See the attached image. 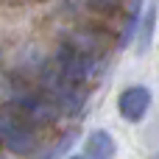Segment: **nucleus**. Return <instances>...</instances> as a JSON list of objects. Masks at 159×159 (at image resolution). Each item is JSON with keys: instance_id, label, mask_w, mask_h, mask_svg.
<instances>
[{"instance_id": "nucleus-1", "label": "nucleus", "mask_w": 159, "mask_h": 159, "mask_svg": "<svg viewBox=\"0 0 159 159\" xmlns=\"http://www.w3.org/2000/svg\"><path fill=\"white\" fill-rule=\"evenodd\" d=\"M0 143L17 154H31L36 148V126L22 117L14 106L0 112Z\"/></svg>"}, {"instance_id": "nucleus-2", "label": "nucleus", "mask_w": 159, "mask_h": 159, "mask_svg": "<svg viewBox=\"0 0 159 159\" xmlns=\"http://www.w3.org/2000/svg\"><path fill=\"white\" fill-rule=\"evenodd\" d=\"M11 106L22 117H28L34 126H50V123H56V117L61 112L59 103L50 95H39V92H31L25 87H20V89L11 92Z\"/></svg>"}, {"instance_id": "nucleus-3", "label": "nucleus", "mask_w": 159, "mask_h": 159, "mask_svg": "<svg viewBox=\"0 0 159 159\" xmlns=\"http://www.w3.org/2000/svg\"><path fill=\"white\" fill-rule=\"evenodd\" d=\"M42 84H45L48 95H50V98L59 103V109H64V112H78V109L84 106V101H87L81 84L73 81V78H67L59 67H45V70H42Z\"/></svg>"}, {"instance_id": "nucleus-4", "label": "nucleus", "mask_w": 159, "mask_h": 159, "mask_svg": "<svg viewBox=\"0 0 159 159\" xmlns=\"http://www.w3.org/2000/svg\"><path fill=\"white\" fill-rule=\"evenodd\" d=\"M56 67H59L67 78L84 84V81L95 78V73H98V56H92V53L75 48L73 42H67V45H61V48L56 50Z\"/></svg>"}, {"instance_id": "nucleus-5", "label": "nucleus", "mask_w": 159, "mask_h": 159, "mask_svg": "<svg viewBox=\"0 0 159 159\" xmlns=\"http://www.w3.org/2000/svg\"><path fill=\"white\" fill-rule=\"evenodd\" d=\"M151 106V89L145 87H126L117 98V109L129 123H140Z\"/></svg>"}, {"instance_id": "nucleus-6", "label": "nucleus", "mask_w": 159, "mask_h": 159, "mask_svg": "<svg viewBox=\"0 0 159 159\" xmlns=\"http://www.w3.org/2000/svg\"><path fill=\"white\" fill-rule=\"evenodd\" d=\"M159 20V0H148V8L140 14V25H137V53L143 56L151 42H154V31H157Z\"/></svg>"}, {"instance_id": "nucleus-7", "label": "nucleus", "mask_w": 159, "mask_h": 159, "mask_svg": "<svg viewBox=\"0 0 159 159\" xmlns=\"http://www.w3.org/2000/svg\"><path fill=\"white\" fill-rule=\"evenodd\" d=\"M84 154L92 159H103V157H115V143H112V134L98 129L92 131L87 140H84Z\"/></svg>"}, {"instance_id": "nucleus-8", "label": "nucleus", "mask_w": 159, "mask_h": 159, "mask_svg": "<svg viewBox=\"0 0 159 159\" xmlns=\"http://www.w3.org/2000/svg\"><path fill=\"white\" fill-rule=\"evenodd\" d=\"M89 3V8H95V11H106V14H112L117 6H120V0H87Z\"/></svg>"}]
</instances>
